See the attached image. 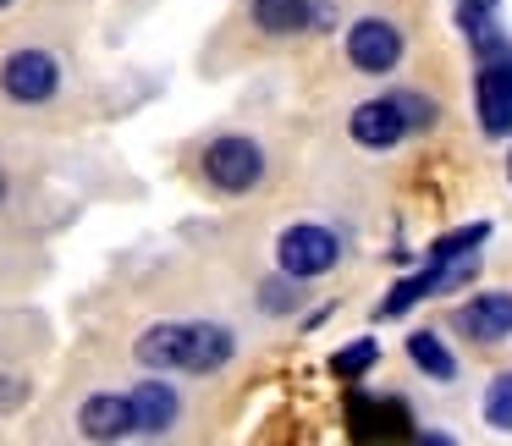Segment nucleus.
<instances>
[{
	"label": "nucleus",
	"mask_w": 512,
	"mask_h": 446,
	"mask_svg": "<svg viewBox=\"0 0 512 446\" xmlns=\"http://www.w3.org/2000/svg\"><path fill=\"white\" fill-rule=\"evenodd\" d=\"M199 171L204 182H210L215 193H226V199H243V193H254L259 182H265L270 160H265V144L248 133H221L204 144L199 155Z\"/></svg>",
	"instance_id": "1"
},
{
	"label": "nucleus",
	"mask_w": 512,
	"mask_h": 446,
	"mask_svg": "<svg viewBox=\"0 0 512 446\" xmlns=\"http://www.w3.org/2000/svg\"><path fill=\"white\" fill-rule=\"evenodd\" d=\"M342 265V237L320 221H298L276 237V270L292 281H320Z\"/></svg>",
	"instance_id": "2"
},
{
	"label": "nucleus",
	"mask_w": 512,
	"mask_h": 446,
	"mask_svg": "<svg viewBox=\"0 0 512 446\" xmlns=\"http://www.w3.org/2000/svg\"><path fill=\"white\" fill-rule=\"evenodd\" d=\"M0 94L12 105H50L61 94V61L39 45H23L0 61Z\"/></svg>",
	"instance_id": "3"
},
{
	"label": "nucleus",
	"mask_w": 512,
	"mask_h": 446,
	"mask_svg": "<svg viewBox=\"0 0 512 446\" xmlns=\"http://www.w3.org/2000/svg\"><path fill=\"white\" fill-rule=\"evenodd\" d=\"M474 116L485 138H512V45L479 56L474 67Z\"/></svg>",
	"instance_id": "4"
},
{
	"label": "nucleus",
	"mask_w": 512,
	"mask_h": 446,
	"mask_svg": "<svg viewBox=\"0 0 512 446\" xmlns=\"http://www.w3.org/2000/svg\"><path fill=\"white\" fill-rule=\"evenodd\" d=\"M347 50V67L358 72V78H386V72L402 67V28L391 23V17H358L353 28H347L342 39Z\"/></svg>",
	"instance_id": "5"
},
{
	"label": "nucleus",
	"mask_w": 512,
	"mask_h": 446,
	"mask_svg": "<svg viewBox=\"0 0 512 446\" xmlns=\"http://www.w3.org/2000/svg\"><path fill=\"white\" fill-rule=\"evenodd\" d=\"M237 358V331L221 320H182V353L177 375H215Z\"/></svg>",
	"instance_id": "6"
},
{
	"label": "nucleus",
	"mask_w": 512,
	"mask_h": 446,
	"mask_svg": "<svg viewBox=\"0 0 512 446\" xmlns=\"http://www.w3.org/2000/svg\"><path fill=\"white\" fill-rule=\"evenodd\" d=\"M347 138H353L358 149H369V155L397 149L402 138H408V116H402L397 94H380V100L353 105V116H347Z\"/></svg>",
	"instance_id": "7"
},
{
	"label": "nucleus",
	"mask_w": 512,
	"mask_h": 446,
	"mask_svg": "<svg viewBox=\"0 0 512 446\" xmlns=\"http://www.w3.org/2000/svg\"><path fill=\"white\" fill-rule=\"evenodd\" d=\"M452 325L463 336H474V342H485V347L507 342L512 336V292H479V298L457 303Z\"/></svg>",
	"instance_id": "8"
},
{
	"label": "nucleus",
	"mask_w": 512,
	"mask_h": 446,
	"mask_svg": "<svg viewBox=\"0 0 512 446\" xmlns=\"http://www.w3.org/2000/svg\"><path fill=\"white\" fill-rule=\"evenodd\" d=\"M127 402H133V435H166L182 419V397L171 380H138Z\"/></svg>",
	"instance_id": "9"
},
{
	"label": "nucleus",
	"mask_w": 512,
	"mask_h": 446,
	"mask_svg": "<svg viewBox=\"0 0 512 446\" xmlns=\"http://www.w3.org/2000/svg\"><path fill=\"white\" fill-rule=\"evenodd\" d=\"M78 435L83 441H127L133 435V402H127V391H94V397H83Z\"/></svg>",
	"instance_id": "10"
},
{
	"label": "nucleus",
	"mask_w": 512,
	"mask_h": 446,
	"mask_svg": "<svg viewBox=\"0 0 512 446\" xmlns=\"http://www.w3.org/2000/svg\"><path fill=\"white\" fill-rule=\"evenodd\" d=\"M248 17L265 39L314 34V0H248Z\"/></svg>",
	"instance_id": "11"
},
{
	"label": "nucleus",
	"mask_w": 512,
	"mask_h": 446,
	"mask_svg": "<svg viewBox=\"0 0 512 446\" xmlns=\"http://www.w3.org/2000/svg\"><path fill=\"white\" fill-rule=\"evenodd\" d=\"M177 353H182V320L144 325L138 342H133V358L149 369V375H177Z\"/></svg>",
	"instance_id": "12"
},
{
	"label": "nucleus",
	"mask_w": 512,
	"mask_h": 446,
	"mask_svg": "<svg viewBox=\"0 0 512 446\" xmlns=\"http://www.w3.org/2000/svg\"><path fill=\"white\" fill-rule=\"evenodd\" d=\"M408 364L419 369L424 380H435V386L457 380V353L441 342V331H413L408 336Z\"/></svg>",
	"instance_id": "13"
},
{
	"label": "nucleus",
	"mask_w": 512,
	"mask_h": 446,
	"mask_svg": "<svg viewBox=\"0 0 512 446\" xmlns=\"http://www.w3.org/2000/svg\"><path fill=\"white\" fill-rule=\"evenodd\" d=\"M375 358H380V342L375 336H358V342H347L331 353V375L336 380H364L369 369H375Z\"/></svg>",
	"instance_id": "14"
},
{
	"label": "nucleus",
	"mask_w": 512,
	"mask_h": 446,
	"mask_svg": "<svg viewBox=\"0 0 512 446\" xmlns=\"http://www.w3.org/2000/svg\"><path fill=\"white\" fill-rule=\"evenodd\" d=\"M479 413H485L490 430L512 435V369H507V375H496V380L485 386V402H479Z\"/></svg>",
	"instance_id": "15"
},
{
	"label": "nucleus",
	"mask_w": 512,
	"mask_h": 446,
	"mask_svg": "<svg viewBox=\"0 0 512 446\" xmlns=\"http://www.w3.org/2000/svg\"><path fill=\"white\" fill-rule=\"evenodd\" d=\"M490 237V226L485 221H474V226H457V232H446V237H435L430 243V259H463V254H474L479 243Z\"/></svg>",
	"instance_id": "16"
},
{
	"label": "nucleus",
	"mask_w": 512,
	"mask_h": 446,
	"mask_svg": "<svg viewBox=\"0 0 512 446\" xmlns=\"http://www.w3.org/2000/svg\"><path fill=\"white\" fill-rule=\"evenodd\" d=\"M303 281H292V276H276V281H265L259 287V309L265 314H298V303H303Z\"/></svg>",
	"instance_id": "17"
},
{
	"label": "nucleus",
	"mask_w": 512,
	"mask_h": 446,
	"mask_svg": "<svg viewBox=\"0 0 512 446\" xmlns=\"http://www.w3.org/2000/svg\"><path fill=\"white\" fill-rule=\"evenodd\" d=\"M397 105H402V116H408V133H430L435 116H441V105L419 89H397Z\"/></svg>",
	"instance_id": "18"
},
{
	"label": "nucleus",
	"mask_w": 512,
	"mask_h": 446,
	"mask_svg": "<svg viewBox=\"0 0 512 446\" xmlns=\"http://www.w3.org/2000/svg\"><path fill=\"white\" fill-rule=\"evenodd\" d=\"M6 188H12V182H6V171H0V204H6Z\"/></svg>",
	"instance_id": "19"
},
{
	"label": "nucleus",
	"mask_w": 512,
	"mask_h": 446,
	"mask_svg": "<svg viewBox=\"0 0 512 446\" xmlns=\"http://www.w3.org/2000/svg\"><path fill=\"white\" fill-rule=\"evenodd\" d=\"M507 182H512V155H507Z\"/></svg>",
	"instance_id": "20"
},
{
	"label": "nucleus",
	"mask_w": 512,
	"mask_h": 446,
	"mask_svg": "<svg viewBox=\"0 0 512 446\" xmlns=\"http://www.w3.org/2000/svg\"><path fill=\"white\" fill-rule=\"evenodd\" d=\"M6 6H12V0H0V12H6Z\"/></svg>",
	"instance_id": "21"
}]
</instances>
